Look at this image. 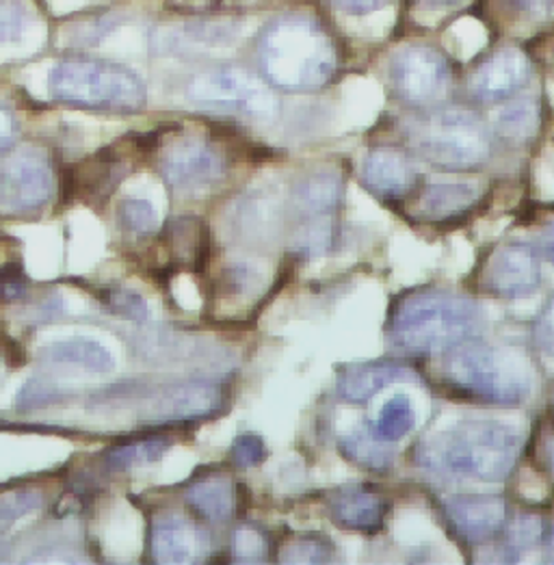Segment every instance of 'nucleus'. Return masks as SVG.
<instances>
[{"label":"nucleus","mask_w":554,"mask_h":565,"mask_svg":"<svg viewBox=\"0 0 554 565\" xmlns=\"http://www.w3.org/2000/svg\"><path fill=\"white\" fill-rule=\"evenodd\" d=\"M520 457L518 431L500 420L472 418L429 434L420 447L423 466L483 483H500Z\"/></svg>","instance_id":"f257e3e1"},{"label":"nucleus","mask_w":554,"mask_h":565,"mask_svg":"<svg viewBox=\"0 0 554 565\" xmlns=\"http://www.w3.org/2000/svg\"><path fill=\"white\" fill-rule=\"evenodd\" d=\"M481 328L479 306L450 290H414L392 310L390 340L407 355L448 353Z\"/></svg>","instance_id":"f03ea898"},{"label":"nucleus","mask_w":554,"mask_h":565,"mask_svg":"<svg viewBox=\"0 0 554 565\" xmlns=\"http://www.w3.org/2000/svg\"><path fill=\"white\" fill-rule=\"evenodd\" d=\"M258 61L267 81L288 92L323 87L338 67L330 35L306 15H284L269 24L258 44Z\"/></svg>","instance_id":"7ed1b4c3"},{"label":"nucleus","mask_w":554,"mask_h":565,"mask_svg":"<svg viewBox=\"0 0 554 565\" xmlns=\"http://www.w3.org/2000/svg\"><path fill=\"white\" fill-rule=\"evenodd\" d=\"M49 94L56 103L113 114H137L146 107L143 81L126 65L103 58H65L49 74Z\"/></svg>","instance_id":"20e7f679"},{"label":"nucleus","mask_w":554,"mask_h":565,"mask_svg":"<svg viewBox=\"0 0 554 565\" xmlns=\"http://www.w3.org/2000/svg\"><path fill=\"white\" fill-rule=\"evenodd\" d=\"M444 380L459 395L490 405H518L531 393V369L522 353L483 342L448 351Z\"/></svg>","instance_id":"39448f33"},{"label":"nucleus","mask_w":554,"mask_h":565,"mask_svg":"<svg viewBox=\"0 0 554 565\" xmlns=\"http://www.w3.org/2000/svg\"><path fill=\"white\" fill-rule=\"evenodd\" d=\"M416 148L425 161L448 171L470 170L490 159V139L483 126L464 111L436 115L418 132Z\"/></svg>","instance_id":"423d86ee"},{"label":"nucleus","mask_w":554,"mask_h":565,"mask_svg":"<svg viewBox=\"0 0 554 565\" xmlns=\"http://www.w3.org/2000/svg\"><path fill=\"white\" fill-rule=\"evenodd\" d=\"M187 94L200 107L254 117H271L276 114L274 94L254 76L241 70H215L200 74L189 83Z\"/></svg>","instance_id":"0eeeda50"},{"label":"nucleus","mask_w":554,"mask_h":565,"mask_svg":"<svg viewBox=\"0 0 554 565\" xmlns=\"http://www.w3.org/2000/svg\"><path fill=\"white\" fill-rule=\"evenodd\" d=\"M390 81L405 103L434 105L448 92L450 70L436 49L409 44L390 61Z\"/></svg>","instance_id":"6e6552de"},{"label":"nucleus","mask_w":554,"mask_h":565,"mask_svg":"<svg viewBox=\"0 0 554 565\" xmlns=\"http://www.w3.org/2000/svg\"><path fill=\"white\" fill-rule=\"evenodd\" d=\"M53 195V170L38 150H20L0 170V209L31 213Z\"/></svg>","instance_id":"1a4fd4ad"},{"label":"nucleus","mask_w":554,"mask_h":565,"mask_svg":"<svg viewBox=\"0 0 554 565\" xmlns=\"http://www.w3.org/2000/svg\"><path fill=\"white\" fill-rule=\"evenodd\" d=\"M150 398L148 414L152 423H191L220 414L225 391L211 380H184L167 384Z\"/></svg>","instance_id":"9d476101"},{"label":"nucleus","mask_w":554,"mask_h":565,"mask_svg":"<svg viewBox=\"0 0 554 565\" xmlns=\"http://www.w3.org/2000/svg\"><path fill=\"white\" fill-rule=\"evenodd\" d=\"M161 173L175 191L195 193L215 186L225 173L220 152L200 139L175 141L161 157Z\"/></svg>","instance_id":"9b49d317"},{"label":"nucleus","mask_w":554,"mask_h":565,"mask_svg":"<svg viewBox=\"0 0 554 565\" xmlns=\"http://www.w3.org/2000/svg\"><path fill=\"white\" fill-rule=\"evenodd\" d=\"M542 282L537 252L526 243H507L499 247L483 274V288L509 299L531 295Z\"/></svg>","instance_id":"f8f14e48"},{"label":"nucleus","mask_w":554,"mask_h":565,"mask_svg":"<svg viewBox=\"0 0 554 565\" xmlns=\"http://www.w3.org/2000/svg\"><path fill=\"white\" fill-rule=\"evenodd\" d=\"M531 74V63L518 49H504L479 65L470 78L472 94L483 103H500L513 96Z\"/></svg>","instance_id":"ddd939ff"},{"label":"nucleus","mask_w":554,"mask_h":565,"mask_svg":"<svg viewBox=\"0 0 554 565\" xmlns=\"http://www.w3.org/2000/svg\"><path fill=\"white\" fill-rule=\"evenodd\" d=\"M444 511L455 531L468 542L494 537L507 522V505L500 497H450Z\"/></svg>","instance_id":"4468645a"},{"label":"nucleus","mask_w":554,"mask_h":565,"mask_svg":"<svg viewBox=\"0 0 554 565\" xmlns=\"http://www.w3.org/2000/svg\"><path fill=\"white\" fill-rule=\"evenodd\" d=\"M206 548L202 531L182 515L159 518L152 531L155 562L163 565L193 564Z\"/></svg>","instance_id":"2eb2a0df"},{"label":"nucleus","mask_w":554,"mask_h":565,"mask_svg":"<svg viewBox=\"0 0 554 565\" xmlns=\"http://www.w3.org/2000/svg\"><path fill=\"white\" fill-rule=\"evenodd\" d=\"M386 501L366 488H342L330 499L333 522L347 531L375 533L386 522Z\"/></svg>","instance_id":"dca6fc26"},{"label":"nucleus","mask_w":554,"mask_h":565,"mask_svg":"<svg viewBox=\"0 0 554 565\" xmlns=\"http://www.w3.org/2000/svg\"><path fill=\"white\" fill-rule=\"evenodd\" d=\"M414 380V373L398 362H364L344 369L338 391L349 403H366L396 382Z\"/></svg>","instance_id":"f3484780"},{"label":"nucleus","mask_w":554,"mask_h":565,"mask_svg":"<svg viewBox=\"0 0 554 565\" xmlns=\"http://www.w3.org/2000/svg\"><path fill=\"white\" fill-rule=\"evenodd\" d=\"M362 178L366 186H371L373 191L386 198H396L414 184L416 173L401 152L390 148H377L366 154L362 163Z\"/></svg>","instance_id":"a211bd4d"},{"label":"nucleus","mask_w":554,"mask_h":565,"mask_svg":"<svg viewBox=\"0 0 554 565\" xmlns=\"http://www.w3.org/2000/svg\"><path fill=\"white\" fill-rule=\"evenodd\" d=\"M40 358L51 364H70L92 373H111L115 358L100 340L87 337H70V339L49 342L40 349Z\"/></svg>","instance_id":"6ab92c4d"},{"label":"nucleus","mask_w":554,"mask_h":565,"mask_svg":"<svg viewBox=\"0 0 554 565\" xmlns=\"http://www.w3.org/2000/svg\"><path fill=\"white\" fill-rule=\"evenodd\" d=\"M481 191L475 182H448L429 184L418 202V211L425 220L448 222L466 215L479 200Z\"/></svg>","instance_id":"aec40b11"},{"label":"nucleus","mask_w":554,"mask_h":565,"mask_svg":"<svg viewBox=\"0 0 554 565\" xmlns=\"http://www.w3.org/2000/svg\"><path fill=\"white\" fill-rule=\"evenodd\" d=\"M187 503L209 522H227L234 513V488L225 477H211L193 483L187 490Z\"/></svg>","instance_id":"412c9836"},{"label":"nucleus","mask_w":554,"mask_h":565,"mask_svg":"<svg viewBox=\"0 0 554 565\" xmlns=\"http://www.w3.org/2000/svg\"><path fill=\"white\" fill-rule=\"evenodd\" d=\"M340 178L330 171L310 173L295 189V204L308 215H328L340 204Z\"/></svg>","instance_id":"4be33fe9"},{"label":"nucleus","mask_w":554,"mask_h":565,"mask_svg":"<svg viewBox=\"0 0 554 565\" xmlns=\"http://www.w3.org/2000/svg\"><path fill=\"white\" fill-rule=\"evenodd\" d=\"M416 425V412L412 401L405 395H394L384 403L371 434L382 443L403 440Z\"/></svg>","instance_id":"5701e85b"},{"label":"nucleus","mask_w":554,"mask_h":565,"mask_svg":"<svg viewBox=\"0 0 554 565\" xmlns=\"http://www.w3.org/2000/svg\"><path fill=\"white\" fill-rule=\"evenodd\" d=\"M115 222L119 230L132 236H146L159 226V213L150 200L124 198L115 209Z\"/></svg>","instance_id":"b1692460"},{"label":"nucleus","mask_w":554,"mask_h":565,"mask_svg":"<svg viewBox=\"0 0 554 565\" xmlns=\"http://www.w3.org/2000/svg\"><path fill=\"white\" fill-rule=\"evenodd\" d=\"M388 443L377 440L373 434H351L340 443V451L344 452L347 459L364 466V468H388L394 455L386 447Z\"/></svg>","instance_id":"393cba45"},{"label":"nucleus","mask_w":554,"mask_h":565,"mask_svg":"<svg viewBox=\"0 0 554 565\" xmlns=\"http://www.w3.org/2000/svg\"><path fill=\"white\" fill-rule=\"evenodd\" d=\"M169 445L171 443L163 436H152V438H143L137 443L119 445L107 455V466L111 470H126L139 461H146V463L159 461L166 455Z\"/></svg>","instance_id":"a878e982"},{"label":"nucleus","mask_w":554,"mask_h":565,"mask_svg":"<svg viewBox=\"0 0 554 565\" xmlns=\"http://www.w3.org/2000/svg\"><path fill=\"white\" fill-rule=\"evenodd\" d=\"M540 124V107L535 100H518L500 109L497 115V128L507 137L526 139L535 135Z\"/></svg>","instance_id":"bb28decb"},{"label":"nucleus","mask_w":554,"mask_h":565,"mask_svg":"<svg viewBox=\"0 0 554 565\" xmlns=\"http://www.w3.org/2000/svg\"><path fill=\"white\" fill-rule=\"evenodd\" d=\"M332 542L323 535H299L281 548L284 564H326L332 559Z\"/></svg>","instance_id":"cd10ccee"},{"label":"nucleus","mask_w":554,"mask_h":565,"mask_svg":"<svg viewBox=\"0 0 554 565\" xmlns=\"http://www.w3.org/2000/svg\"><path fill=\"white\" fill-rule=\"evenodd\" d=\"M100 299L103 303L107 306V310L117 315L119 319H126V321H135V323H143L148 321L150 317V308H148V301L137 292V290H130V288H103L100 292Z\"/></svg>","instance_id":"c85d7f7f"},{"label":"nucleus","mask_w":554,"mask_h":565,"mask_svg":"<svg viewBox=\"0 0 554 565\" xmlns=\"http://www.w3.org/2000/svg\"><path fill=\"white\" fill-rule=\"evenodd\" d=\"M70 393L53 382L46 380H29L20 393L15 396V407L22 412L40 409V407H51L61 401H65Z\"/></svg>","instance_id":"c756f323"},{"label":"nucleus","mask_w":554,"mask_h":565,"mask_svg":"<svg viewBox=\"0 0 554 565\" xmlns=\"http://www.w3.org/2000/svg\"><path fill=\"white\" fill-rule=\"evenodd\" d=\"M117 166L109 161V159H96L94 163L85 166L83 170L78 171L76 175V184L85 191V195H103L105 189H113V184L119 180Z\"/></svg>","instance_id":"7c9ffc66"},{"label":"nucleus","mask_w":554,"mask_h":565,"mask_svg":"<svg viewBox=\"0 0 554 565\" xmlns=\"http://www.w3.org/2000/svg\"><path fill=\"white\" fill-rule=\"evenodd\" d=\"M544 537V524L540 515L524 513L518 515L511 526H509V546L515 548L518 553L535 548Z\"/></svg>","instance_id":"2f4dec72"},{"label":"nucleus","mask_w":554,"mask_h":565,"mask_svg":"<svg viewBox=\"0 0 554 565\" xmlns=\"http://www.w3.org/2000/svg\"><path fill=\"white\" fill-rule=\"evenodd\" d=\"M40 505H42V497L31 490L15 492V494L0 499V535L7 529H11L22 515L40 509Z\"/></svg>","instance_id":"473e14b6"},{"label":"nucleus","mask_w":554,"mask_h":565,"mask_svg":"<svg viewBox=\"0 0 554 565\" xmlns=\"http://www.w3.org/2000/svg\"><path fill=\"white\" fill-rule=\"evenodd\" d=\"M332 224L328 220L310 222L308 226L301 227L295 243L301 254L308 256H321L332 247Z\"/></svg>","instance_id":"72a5a7b5"},{"label":"nucleus","mask_w":554,"mask_h":565,"mask_svg":"<svg viewBox=\"0 0 554 565\" xmlns=\"http://www.w3.org/2000/svg\"><path fill=\"white\" fill-rule=\"evenodd\" d=\"M26 7L22 0H0V46L15 42L26 29Z\"/></svg>","instance_id":"f704fd0d"},{"label":"nucleus","mask_w":554,"mask_h":565,"mask_svg":"<svg viewBox=\"0 0 554 565\" xmlns=\"http://www.w3.org/2000/svg\"><path fill=\"white\" fill-rule=\"evenodd\" d=\"M29 290V278L18 263H7L0 267V303H13L24 299Z\"/></svg>","instance_id":"c9c22d12"},{"label":"nucleus","mask_w":554,"mask_h":565,"mask_svg":"<svg viewBox=\"0 0 554 565\" xmlns=\"http://www.w3.org/2000/svg\"><path fill=\"white\" fill-rule=\"evenodd\" d=\"M234 555H236V562L241 564H254V562H260L265 551H267V542L265 537L258 533V531H252V529H241L236 531L234 535Z\"/></svg>","instance_id":"e433bc0d"},{"label":"nucleus","mask_w":554,"mask_h":565,"mask_svg":"<svg viewBox=\"0 0 554 565\" xmlns=\"http://www.w3.org/2000/svg\"><path fill=\"white\" fill-rule=\"evenodd\" d=\"M267 457V449L260 436L256 434H241L232 445V459L241 468H252L263 463Z\"/></svg>","instance_id":"4c0bfd02"},{"label":"nucleus","mask_w":554,"mask_h":565,"mask_svg":"<svg viewBox=\"0 0 554 565\" xmlns=\"http://www.w3.org/2000/svg\"><path fill=\"white\" fill-rule=\"evenodd\" d=\"M533 340H535V347L540 349V353L546 360L554 362V299L540 315L535 330H533Z\"/></svg>","instance_id":"58836bf2"},{"label":"nucleus","mask_w":554,"mask_h":565,"mask_svg":"<svg viewBox=\"0 0 554 565\" xmlns=\"http://www.w3.org/2000/svg\"><path fill=\"white\" fill-rule=\"evenodd\" d=\"M333 7L347 15H369L384 7H388L392 0H332Z\"/></svg>","instance_id":"ea45409f"},{"label":"nucleus","mask_w":554,"mask_h":565,"mask_svg":"<svg viewBox=\"0 0 554 565\" xmlns=\"http://www.w3.org/2000/svg\"><path fill=\"white\" fill-rule=\"evenodd\" d=\"M515 4L522 9V13L535 20H546L554 15V0H515Z\"/></svg>","instance_id":"a19ab883"},{"label":"nucleus","mask_w":554,"mask_h":565,"mask_svg":"<svg viewBox=\"0 0 554 565\" xmlns=\"http://www.w3.org/2000/svg\"><path fill=\"white\" fill-rule=\"evenodd\" d=\"M15 132H18L15 117L9 109L0 107V152L7 150L15 141Z\"/></svg>","instance_id":"79ce46f5"},{"label":"nucleus","mask_w":554,"mask_h":565,"mask_svg":"<svg viewBox=\"0 0 554 565\" xmlns=\"http://www.w3.org/2000/svg\"><path fill=\"white\" fill-rule=\"evenodd\" d=\"M468 0H416V7L427 11V13H440V11H452L461 4H466Z\"/></svg>","instance_id":"37998d69"},{"label":"nucleus","mask_w":554,"mask_h":565,"mask_svg":"<svg viewBox=\"0 0 554 565\" xmlns=\"http://www.w3.org/2000/svg\"><path fill=\"white\" fill-rule=\"evenodd\" d=\"M542 254L546 256V260L554 267V226L548 227L542 236Z\"/></svg>","instance_id":"c03bdc74"},{"label":"nucleus","mask_w":554,"mask_h":565,"mask_svg":"<svg viewBox=\"0 0 554 565\" xmlns=\"http://www.w3.org/2000/svg\"><path fill=\"white\" fill-rule=\"evenodd\" d=\"M548 461H551V468L554 472V438L551 440V447H548Z\"/></svg>","instance_id":"a18cd8bd"},{"label":"nucleus","mask_w":554,"mask_h":565,"mask_svg":"<svg viewBox=\"0 0 554 565\" xmlns=\"http://www.w3.org/2000/svg\"><path fill=\"white\" fill-rule=\"evenodd\" d=\"M548 546H551V553H553V559H551V562H554V526L553 531H551V537H548Z\"/></svg>","instance_id":"49530a36"}]
</instances>
